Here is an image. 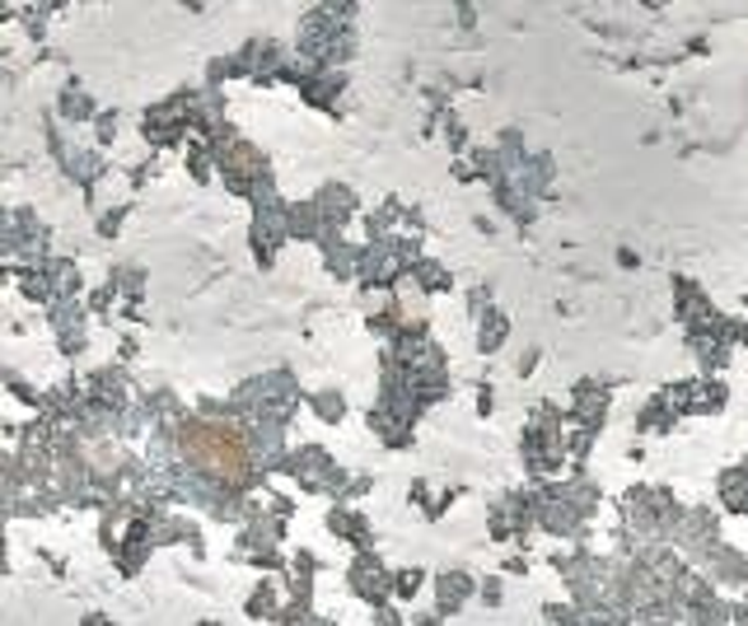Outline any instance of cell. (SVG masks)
Here are the masks:
<instances>
[{
    "mask_svg": "<svg viewBox=\"0 0 748 626\" xmlns=\"http://www.w3.org/2000/svg\"><path fill=\"white\" fill-rule=\"evenodd\" d=\"M178 445L201 473H211L221 481L248 477V440L234 421H192V426H183Z\"/></svg>",
    "mask_w": 748,
    "mask_h": 626,
    "instance_id": "obj_1",
    "label": "cell"
}]
</instances>
